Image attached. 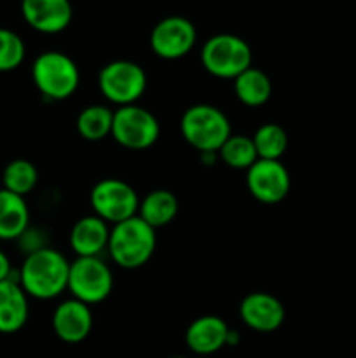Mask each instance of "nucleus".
Listing matches in <instances>:
<instances>
[{"label": "nucleus", "mask_w": 356, "mask_h": 358, "mask_svg": "<svg viewBox=\"0 0 356 358\" xmlns=\"http://www.w3.org/2000/svg\"><path fill=\"white\" fill-rule=\"evenodd\" d=\"M246 185L255 199L265 205H274L288 196L292 180L281 161L257 159L246 170Z\"/></svg>", "instance_id": "obj_10"}, {"label": "nucleus", "mask_w": 356, "mask_h": 358, "mask_svg": "<svg viewBox=\"0 0 356 358\" xmlns=\"http://www.w3.org/2000/svg\"><path fill=\"white\" fill-rule=\"evenodd\" d=\"M27 48L16 31L0 28V72H10L23 63Z\"/></svg>", "instance_id": "obj_25"}, {"label": "nucleus", "mask_w": 356, "mask_h": 358, "mask_svg": "<svg viewBox=\"0 0 356 358\" xmlns=\"http://www.w3.org/2000/svg\"><path fill=\"white\" fill-rule=\"evenodd\" d=\"M52 329L63 343L75 345V343L84 341L93 329L91 308L73 297L63 301L52 313Z\"/></svg>", "instance_id": "obj_14"}, {"label": "nucleus", "mask_w": 356, "mask_h": 358, "mask_svg": "<svg viewBox=\"0 0 356 358\" xmlns=\"http://www.w3.org/2000/svg\"><path fill=\"white\" fill-rule=\"evenodd\" d=\"M251 48L232 34L213 35L201 49V63L212 76L236 79L251 66Z\"/></svg>", "instance_id": "obj_5"}, {"label": "nucleus", "mask_w": 356, "mask_h": 358, "mask_svg": "<svg viewBox=\"0 0 356 358\" xmlns=\"http://www.w3.org/2000/svg\"><path fill=\"white\" fill-rule=\"evenodd\" d=\"M70 262L54 248H35L24 259L17 282L28 297L54 299L68 289Z\"/></svg>", "instance_id": "obj_1"}, {"label": "nucleus", "mask_w": 356, "mask_h": 358, "mask_svg": "<svg viewBox=\"0 0 356 358\" xmlns=\"http://www.w3.org/2000/svg\"><path fill=\"white\" fill-rule=\"evenodd\" d=\"M171 358H185V357H171Z\"/></svg>", "instance_id": "obj_27"}, {"label": "nucleus", "mask_w": 356, "mask_h": 358, "mask_svg": "<svg viewBox=\"0 0 356 358\" xmlns=\"http://www.w3.org/2000/svg\"><path fill=\"white\" fill-rule=\"evenodd\" d=\"M230 336L232 332L223 318L215 317V315H205V317L195 318L188 325L187 332H185V343H187L188 350L198 355H212L229 345Z\"/></svg>", "instance_id": "obj_15"}, {"label": "nucleus", "mask_w": 356, "mask_h": 358, "mask_svg": "<svg viewBox=\"0 0 356 358\" xmlns=\"http://www.w3.org/2000/svg\"><path fill=\"white\" fill-rule=\"evenodd\" d=\"M24 21L40 34H59L72 21L70 0H21Z\"/></svg>", "instance_id": "obj_13"}, {"label": "nucleus", "mask_w": 356, "mask_h": 358, "mask_svg": "<svg viewBox=\"0 0 356 358\" xmlns=\"http://www.w3.org/2000/svg\"><path fill=\"white\" fill-rule=\"evenodd\" d=\"M100 91L108 101L126 107L135 105L147 87L145 70L129 59H115L101 69L98 77Z\"/></svg>", "instance_id": "obj_7"}, {"label": "nucleus", "mask_w": 356, "mask_h": 358, "mask_svg": "<svg viewBox=\"0 0 356 358\" xmlns=\"http://www.w3.org/2000/svg\"><path fill=\"white\" fill-rule=\"evenodd\" d=\"M114 276L101 257H77L70 262L68 290L73 299L93 306L110 296Z\"/></svg>", "instance_id": "obj_6"}, {"label": "nucleus", "mask_w": 356, "mask_h": 358, "mask_svg": "<svg viewBox=\"0 0 356 358\" xmlns=\"http://www.w3.org/2000/svg\"><path fill=\"white\" fill-rule=\"evenodd\" d=\"M38 182V171L34 163L27 159H14L3 168L2 184L6 191L17 196H27L35 189Z\"/></svg>", "instance_id": "obj_23"}, {"label": "nucleus", "mask_w": 356, "mask_h": 358, "mask_svg": "<svg viewBox=\"0 0 356 358\" xmlns=\"http://www.w3.org/2000/svg\"><path fill=\"white\" fill-rule=\"evenodd\" d=\"M180 129L185 142L201 154H216L232 135L227 115L206 103L188 107L181 115Z\"/></svg>", "instance_id": "obj_3"}, {"label": "nucleus", "mask_w": 356, "mask_h": 358, "mask_svg": "<svg viewBox=\"0 0 356 358\" xmlns=\"http://www.w3.org/2000/svg\"><path fill=\"white\" fill-rule=\"evenodd\" d=\"M218 154L223 163L234 170H248L258 159L253 140L244 135H230Z\"/></svg>", "instance_id": "obj_24"}, {"label": "nucleus", "mask_w": 356, "mask_h": 358, "mask_svg": "<svg viewBox=\"0 0 356 358\" xmlns=\"http://www.w3.org/2000/svg\"><path fill=\"white\" fill-rule=\"evenodd\" d=\"M159 121L147 108L138 105H126L114 112L112 136L119 145L131 150L152 147L159 138Z\"/></svg>", "instance_id": "obj_8"}, {"label": "nucleus", "mask_w": 356, "mask_h": 358, "mask_svg": "<svg viewBox=\"0 0 356 358\" xmlns=\"http://www.w3.org/2000/svg\"><path fill=\"white\" fill-rule=\"evenodd\" d=\"M258 159H281L283 154L288 149V135L285 128L276 122L262 124L251 136Z\"/></svg>", "instance_id": "obj_22"}, {"label": "nucleus", "mask_w": 356, "mask_h": 358, "mask_svg": "<svg viewBox=\"0 0 356 358\" xmlns=\"http://www.w3.org/2000/svg\"><path fill=\"white\" fill-rule=\"evenodd\" d=\"M10 273H13V268H10L9 257H7V255L0 250V282L13 278V276H10Z\"/></svg>", "instance_id": "obj_26"}, {"label": "nucleus", "mask_w": 356, "mask_h": 358, "mask_svg": "<svg viewBox=\"0 0 356 358\" xmlns=\"http://www.w3.org/2000/svg\"><path fill=\"white\" fill-rule=\"evenodd\" d=\"M28 296L16 278L0 282V332L14 334L28 320Z\"/></svg>", "instance_id": "obj_17"}, {"label": "nucleus", "mask_w": 356, "mask_h": 358, "mask_svg": "<svg viewBox=\"0 0 356 358\" xmlns=\"http://www.w3.org/2000/svg\"><path fill=\"white\" fill-rule=\"evenodd\" d=\"M31 79L44 96L51 100H65L72 96L80 83V72L68 55L59 51H45L35 58Z\"/></svg>", "instance_id": "obj_4"}, {"label": "nucleus", "mask_w": 356, "mask_h": 358, "mask_svg": "<svg viewBox=\"0 0 356 358\" xmlns=\"http://www.w3.org/2000/svg\"><path fill=\"white\" fill-rule=\"evenodd\" d=\"M156 229L135 215L112 227L107 250L117 266L136 269L150 261L156 252Z\"/></svg>", "instance_id": "obj_2"}, {"label": "nucleus", "mask_w": 356, "mask_h": 358, "mask_svg": "<svg viewBox=\"0 0 356 358\" xmlns=\"http://www.w3.org/2000/svg\"><path fill=\"white\" fill-rule=\"evenodd\" d=\"M241 320L257 332H274L285 322V306L267 292L248 294L239 306Z\"/></svg>", "instance_id": "obj_12"}, {"label": "nucleus", "mask_w": 356, "mask_h": 358, "mask_svg": "<svg viewBox=\"0 0 356 358\" xmlns=\"http://www.w3.org/2000/svg\"><path fill=\"white\" fill-rule=\"evenodd\" d=\"M110 227L98 215H87L77 220L70 233V247L77 257H100L108 248Z\"/></svg>", "instance_id": "obj_16"}, {"label": "nucleus", "mask_w": 356, "mask_h": 358, "mask_svg": "<svg viewBox=\"0 0 356 358\" xmlns=\"http://www.w3.org/2000/svg\"><path fill=\"white\" fill-rule=\"evenodd\" d=\"M198 31L191 20L184 16H168L154 27L150 48L159 58L178 59L192 51Z\"/></svg>", "instance_id": "obj_11"}, {"label": "nucleus", "mask_w": 356, "mask_h": 358, "mask_svg": "<svg viewBox=\"0 0 356 358\" xmlns=\"http://www.w3.org/2000/svg\"><path fill=\"white\" fill-rule=\"evenodd\" d=\"M28 224L30 210L23 196L0 189V240H17L27 233Z\"/></svg>", "instance_id": "obj_18"}, {"label": "nucleus", "mask_w": 356, "mask_h": 358, "mask_svg": "<svg viewBox=\"0 0 356 358\" xmlns=\"http://www.w3.org/2000/svg\"><path fill=\"white\" fill-rule=\"evenodd\" d=\"M91 206L94 215L103 219L107 224H119L131 217L138 215L140 198L135 189L119 178L100 180L91 191Z\"/></svg>", "instance_id": "obj_9"}, {"label": "nucleus", "mask_w": 356, "mask_h": 358, "mask_svg": "<svg viewBox=\"0 0 356 358\" xmlns=\"http://www.w3.org/2000/svg\"><path fill=\"white\" fill-rule=\"evenodd\" d=\"M178 213V199L177 196L166 189H156L149 192L145 198L140 201L138 217L145 220L150 227L159 229L173 222Z\"/></svg>", "instance_id": "obj_19"}, {"label": "nucleus", "mask_w": 356, "mask_h": 358, "mask_svg": "<svg viewBox=\"0 0 356 358\" xmlns=\"http://www.w3.org/2000/svg\"><path fill=\"white\" fill-rule=\"evenodd\" d=\"M114 112L105 105H89L77 117V131L89 142H100L112 135Z\"/></svg>", "instance_id": "obj_21"}, {"label": "nucleus", "mask_w": 356, "mask_h": 358, "mask_svg": "<svg viewBox=\"0 0 356 358\" xmlns=\"http://www.w3.org/2000/svg\"><path fill=\"white\" fill-rule=\"evenodd\" d=\"M234 91L241 103L246 107H260L267 103L272 93V84L267 73L250 66L234 79Z\"/></svg>", "instance_id": "obj_20"}]
</instances>
